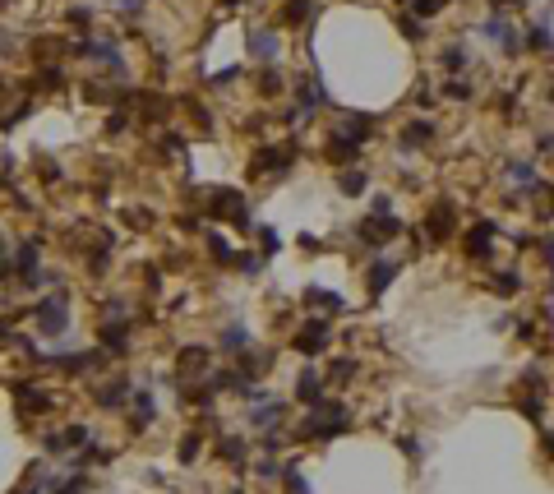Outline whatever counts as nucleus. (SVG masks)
<instances>
[{
	"instance_id": "30",
	"label": "nucleus",
	"mask_w": 554,
	"mask_h": 494,
	"mask_svg": "<svg viewBox=\"0 0 554 494\" xmlns=\"http://www.w3.org/2000/svg\"><path fill=\"white\" fill-rule=\"evenodd\" d=\"M194 453H199V434H185L181 439V462H194Z\"/></svg>"
},
{
	"instance_id": "13",
	"label": "nucleus",
	"mask_w": 554,
	"mask_h": 494,
	"mask_svg": "<svg viewBox=\"0 0 554 494\" xmlns=\"http://www.w3.org/2000/svg\"><path fill=\"white\" fill-rule=\"evenodd\" d=\"M430 139H434V121H411L402 130V148H407V153H411V148H425Z\"/></svg>"
},
{
	"instance_id": "33",
	"label": "nucleus",
	"mask_w": 554,
	"mask_h": 494,
	"mask_svg": "<svg viewBox=\"0 0 554 494\" xmlns=\"http://www.w3.org/2000/svg\"><path fill=\"white\" fill-rule=\"evenodd\" d=\"M434 10H439V0H416V10H411V14H416V19H430Z\"/></svg>"
},
{
	"instance_id": "16",
	"label": "nucleus",
	"mask_w": 554,
	"mask_h": 494,
	"mask_svg": "<svg viewBox=\"0 0 554 494\" xmlns=\"http://www.w3.org/2000/svg\"><path fill=\"white\" fill-rule=\"evenodd\" d=\"M245 439H236V434H227V439H222V444H217V457H222V462H231V466H245Z\"/></svg>"
},
{
	"instance_id": "12",
	"label": "nucleus",
	"mask_w": 554,
	"mask_h": 494,
	"mask_svg": "<svg viewBox=\"0 0 554 494\" xmlns=\"http://www.w3.org/2000/svg\"><path fill=\"white\" fill-rule=\"evenodd\" d=\"M398 278V263L393 259H379V263H369V278H365V287H369V296H379L388 287V282Z\"/></svg>"
},
{
	"instance_id": "20",
	"label": "nucleus",
	"mask_w": 554,
	"mask_h": 494,
	"mask_svg": "<svg viewBox=\"0 0 554 494\" xmlns=\"http://www.w3.org/2000/svg\"><path fill=\"white\" fill-rule=\"evenodd\" d=\"M309 10H314V0H287V10H282V23H305Z\"/></svg>"
},
{
	"instance_id": "24",
	"label": "nucleus",
	"mask_w": 554,
	"mask_h": 494,
	"mask_svg": "<svg viewBox=\"0 0 554 494\" xmlns=\"http://www.w3.org/2000/svg\"><path fill=\"white\" fill-rule=\"evenodd\" d=\"M338 189H342V194H360V189H365V171H342Z\"/></svg>"
},
{
	"instance_id": "32",
	"label": "nucleus",
	"mask_w": 554,
	"mask_h": 494,
	"mask_svg": "<svg viewBox=\"0 0 554 494\" xmlns=\"http://www.w3.org/2000/svg\"><path fill=\"white\" fill-rule=\"evenodd\" d=\"M356 374V360H333V379H351Z\"/></svg>"
},
{
	"instance_id": "25",
	"label": "nucleus",
	"mask_w": 554,
	"mask_h": 494,
	"mask_svg": "<svg viewBox=\"0 0 554 494\" xmlns=\"http://www.w3.org/2000/svg\"><path fill=\"white\" fill-rule=\"evenodd\" d=\"M490 287H494V291H504V296H513V291H522V278H517V268H504V278H494Z\"/></svg>"
},
{
	"instance_id": "1",
	"label": "nucleus",
	"mask_w": 554,
	"mask_h": 494,
	"mask_svg": "<svg viewBox=\"0 0 554 494\" xmlns=\"http://www.w3.org/2000/svg\"><path fill=\"white\" fill-rule=\"evenodd\" d=\"M249 402H254V406H249V425H254V430H273L277 420H282V411H287V406H282V398H277V393H268V388H254V393H249Z\"/></svg>"
},
{
	"instance_id": "35",
	"label": "nucleus",
	"mask_w": 554,
	"mask_h": 494,
	"mask_svg": "<svg viewBox=\"0 0 554 494\" xmlns=\"http://www.w3.org/2000/svg\"><path fill=\"white\" fill-rule=\"evenodd\" d=\"M531 47L545 51V47H550V32H545V28H531Z\"/></svg>"
},
{
	"instance_id": "4",
	"label": "nucleus",
	"mask_w": 554,
	"mask_h": 494,
	"mask_svg": "<svg viewBox=\"0 0 554 494\" xmlns=\"http://www.w3.org/2000/svg\"><path fill=\"white\" fill-rule=\"evenodd\" d=\"M480 32H485L490 42H499V47H504V56H517V51H522V37L513 32L508 14H494V19H485V23H480Z\"/></svg>"
},
{
	"instance_id": "3",
	"label": "nucleus",
	"mask_w": 554,
	"mask_h": 494,
	"mask_svg": "<svg viewBox=\"0 0 554 494\" xmlns=\"http://www.w3.org/2000/svg\"><path fill=\"white\" fill-rule=\"evenodd\" d=\"M79 56H88V61L107 65L111 74H125V56L116 51V42H107V37H88V42L79 47Z\"/></svg>"
},
{
	"instance_id": "23",
	"label": "nucleus",
	"mask_w": 554,
	"mask_h": 494,
	"mask_svg": "<svg viewBox=\"0 0 554 494\" xmlns=\"http://www.w3.org/2000/svg\"><path fill=\"white\" fill-rule=\"evenodd\" d=\"M305 300H309V305H328L333 314H342V296H333V291H319V287H309Z\"/></svg>"
},
{
	"instance_id": "22",
	"label": "nucleus",
	"mask_w": 554,
	"mask_h": 494,
	"mask_svg": "<svg viewBox=\"0 0 554 494\" xmlns=\"http://www.w3.org/2000/svg\"><path fill=\"white\" fill-rule=\"evenodd\" d=\"M203 240H208V254H213L217 263H231V259H236V254H231V245H227L217 231H203Z\"/></svg>"
},
{
	"instance_id": "7",
	"label": "nucleus",
	"mask_w": 554,
	"mask_h": 494,
	"mask_svg": "<svg viewBox=\"0 0 554 494\" xmlns=\"http://www.w3.org/2000/svg\"><path fill=\"white\" fill-rule=\"evenodd\" d=\"M425 236H430V240H448V236H453V203H434L430 213H425Z\"/></svg>"
},
{
	"instance_id": "36",
	"label": "nucleus",
	"mask_w": 554,
	"mask_h": 494,
	"mask_svg": "<svg viewBox=\"0 0 554 494\" xmlns=\"http://www.w3.org/2000/svg\"><path fill=\"white\" fill-rule=\"evenodd\" d=\"M121 5H125V14H138V10H143L148 0H121Z\"/></svg>"
},
{
	"instance_id": "37",
	"label": "nucleus",
	"mask_w": 554,
	"mask_h": 494,
	"mask_svg": "<svg viewBox=\"0 0 554 494\" xmlns=\"http://www.w3.org/2000/svg\"><path fill=\"white\" fill-rule=\"evenodd\" d=\"M545 453H554V434H545Z\"/></svg>"
},
{
	"instance_id": "17",
	"label": "nucleus",
	"mask_w": 554,
	"mask_h": 494,
	"mask_svg": "<svg viewBox=\"0 0 554 494\" xmlns=\"http://www.w3.org/2000/svg\"><path fill=\"white\" fill-rule=\"evenodd\" d=\"M134 398V388H130V379H111V388H97V402L102 406H116V402Z\"/></svg>"
},
{
	"instance_id": "18",
	"label": "nucleus",
	"mask_w": 554,
	"mask_h": 494,
	"mask_svg": "<svg viewBox=\"0 0 554 494\" xmlns=\"http://www.w3.org/2000/svg\"><path fill=\"white\" fill-rule=\"evenodd\" d=\"M504 176H508V181H517V185H531V189L540 185V176H536V167H531V162H508Z\"/></svg>"
},
{
	"instance_id": "10",
	"label": "nucleus",
	"mask_w": 554,
	"mask_h": 494,
	"mask_svg": "<svg viewBox=\"0 0 554 494\" xmlns=\"http://www.w3.org/2000/svg\"><path fill=\"white\" fill-rule=\"evenodd\" d=\"M222 351H227V356H245L249 351V328L231 319V324L222 328Z\"/></svg>"
},
{
	"instance_id": "2",
	"label": "nucleus",
	"mask_w": 554,
	"mask_h": 494,
	"mask_svg": "<svg viewBox=\"0 0 554 494\" xmlns=\"http://www.w3.org/2000/svg\"><path fill=\"white\" fill-rule=\"evenodd\" d=\"M32 314H37V324H42L46 338H56V333H65V328H70V309H65V296H46V300L32 309Z\"/></svg>"
},
{
	"instance_id": "39",
	"label": "nucleus",
	"mask_w": 554,
	"mask_h": 494,
	"mask_svg": "<svg viewBox=\"0 0 554 494\" xmlns=\"http://www.w3.org/2000/svg\"><path fill=\"white\" fill-rule=\"evenodd\" d=\"M231 494H240V490H231Z\"/></svg>"
},
{
	"instance_id": "6",
	"label": "nucleus",
	"mask_w": 554,
	"mask_h": 494,
	"mask_svg": "<svg viewBox=\"0 0 554 494\" xmlns=\"http://www.w3.org/2000/svg\"><path fill=\"white\" fill-rule=\"evenodd\" d=\"M356 236H360L365 245H388V240L398 236V217H365Z\"/></svg>"
},
{
	"instance_id": "26",
	"label": "nucleus",
	"mask_w": 554,
	"mask_h": 494,
	"mask_svg": "<svg viewBox=\"0 0 554 494\" xmlns=\"http://www.w3.org/2000/svg\"><path fill=\"white\" fill-rule=\"evenodd\" d=\"M208 365V351L203 347H189V351H181V370H203Z\"/></svg>"
},
{
	"instance_id": "19",
	"label": "nucleus",
	"mask_w": 554,
	"mask_h": 494,
	"mask_svg": "<svg viewBox=\"0 0 554 494\" xmlns=\"http://www.w3.org/2000/svg\"><path fill=\"white\" fill-rule=\"evenodd\" d=\"M439 61H444L448 74H458V70H466V65H471V51H466V47H444V56H439Z\"/></svg>"
},
{
	"instance_id": "34",
	"label": "nucleus",
	"mask_w": 554,
	"mask_h": 494,
	"mask_svg": "<svg viewBox=\"0 0 554 494\" xmlns=\"http://www.w3.org/2000/svg\"><path fill=\"white\" fill-rule=\"evenodd\" d=\"M398 28L407 32V37H420V32H425V28H420V19H398Z\"/></svg>"
},
{
	"instance_id": "28",
	"label": "nucleus",
	"mask_w": 554,
	"mask_h": 494,
	"mask_svg": "<svg viewBox=\"0 0 554 494\" xmlns=\"http://www.w3.org/2000/svg\"><path fill=\"white\" fill-rule=\"evenodd\" d=\"M236 268H240L245 278H259V268H263V254H236Z\"/></svg>"
},
{
	"instance_id": "11",
	"label": "nucleus",
	"mask_w": 554,
	"mask_h": 494,
	"mask_svg": "<svg viewBox=\"0 0 554 494\" xmlns=\"http://www.w3.org/2000/svg\"><path fill=\"white\" fill-rule=\"evenodd\" d=\"M490 236H494V227H490V222H480V227H471V231L462 236V245H466V254H471V259H485V254H490Z\"/></svg>"
},
{
	"instance_id": "5",
	"label": "nucleus",
	"mask_w": 554,
	"mask_h": 494,
	"mask_svg": "<svg viewBox=\"0 0 554 494\" xmlns=\"http://www.w3.org/2000/svg\"><path fill=\"white\" fill-rule=\"evenodd\" d=\"M328 338H333V333H328V324H305L300 333H296L291 347H296L300 356H323V351H328Z\"/></svg>"
},
{
	"instance_id": "9",
	"label": "nucleus",
	"mask_w": 554,
	"mask_h": 494,
	"mask_svg": "<svg viewBox=\"0 0 554 494\" xmlns=\"http://www.w3.org/2000/svg\"><path fill=\"white\" fill-rule=\"evenodd\" d=\"M296 398L309 402V406H314V402H323V374L314 370V365H305V370H300V379H296Z\"/></svg>"
},
{
	"instance_id": "27",
	"label": "nucleus",
	"mask_w": 554,
	"mask_h": 494,
	"mask_svg": "<svg viewBox=\"0 0 554 494\" xmlns=\"http://www.w3.org/2000/svg\"><path fill=\"white\" fill-rule=\"evenodd\" d=\"M83 490H88V480L79 476V471H74V476H70V480H61V485L51 480V494H83Z\"/></svg>"
},
{
	"instance_id": "38",
	"label": "nucleus",
	"mask_w": 554,
	"mask_h": 494,
	"mask_svg": "<svg viewBox=\"0 0 554 494\" xmlns=\"http://www.w3.org/2000/svg\"><path fill=\"white\" fill-rule=\"evenodd\" d=\"M0 249H5V240H0Z\"/></svg>"
},
{
	"instance_id": "15",
	"label": "nucleus",
	"mask_w": 554,
	"mask_h": 494,
	"mask_svg": "<svg viewBox=\"0 0 554 494\" xmlns=\"http://www.w3.org/2000/svg\"><path fill=\"white\" fill-rule=\"evenodd\" d=\"M338 134L342 139H351L356 148L369 139V116H342V125H338Z\"/></svg>"
},
{
	"instance_id": "31",
	"label": "nucleus",
	"mask_w": 554,
	"mask_h": 494,
	"mask_svg": "<svg viewBox=\"0 0 554 494\" xmlns=\"http://www.w3.org/2000/svg\"><path fill=\"white\" fill-rule=\"evenodd\" d=\"M263 97H273V93H282V74H273V70H268V74H263V88H259Z\"/></svg>"
},
{
	"instance_id": "29",
	"label": "nucleus",
	"mask_w": 554,
	"mask_h": 494,
	"mask_svg": "<svg viewBox=\"0 0 554 494\" xmlns=\"http://www.w3.org/2000/svg\"><path fill=\"white\" fill-rule=\"evenodd\" d=\"M259 245H263V254H273V249H282V236H277L273 227H263V231H259Z\"/></svg>"
},
{
	"instance_id": "8",
	"label": "nucleus",
	"mask_w": 554,
	"mask_h": 494,
	"mask_svg": "<svg viewBox=\"0 0 554 494\" xmlns=\"http://www.w3.org/2000/svg\"><path fill=\"white\" fill-rule=\"evenodd\" d=\"M249 51H254L263 65H273L277 56H282V37H277L273 28H254L249 32Z\"/></svg>"
},
{
	"instance_id": "21",
	"label": "nucleus",
	"mask_w": 554,
	"mask_h": 494,
	"mask_svg": "<svg viewBox=\"0 0 554 494\" xmlns=\"http://www.w3.org/2000/svg\"><path fill=\"white\" fill-rule=\"evenodd\" d=\"M444 97H448V102H471V83H466L462 74H453L444 83Z\"/></svg>"
},
{
	"instance_id": "14",
	"label": "nucleus",
	"mask_w": 554,
	"mask_h": 494,
	"mask_svg": "<svg viewBox=\"0 0 554 494\" xmlns=\"http://www.w3.org/2000/svg\"><path fill=\"white\" fill-rule=\"evenodd\" d=\"M130 406H134V430H148V425H153V393H148V388H134Z\"/></svg>"
}]
</instances>
